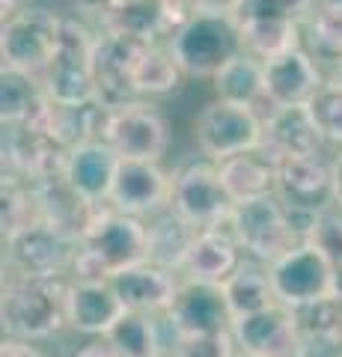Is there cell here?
Wrapping results in <instances>:
<instances>
[{"label": "cell", "instance_id": "16", "mask_svg": "<svg viewBox=\"0 0 342 357\" xmlns=\"http://www.w3.org/2000/svg\"><path fill=\"white\" fill-rule=\"evenodd\" d=\"M316 60L318 57L304 45L265 60V102L271 107H295L310 102L325 84Z\"/></svg>", "mask_w": 342, "mask_h": 357}, {"label": "cell", "instance_id": "3", "mask_svg": "<svg viewBox=\"0 0 342 357\" xmlns=\"http://www.w3.org/2000/svg\"><path fill=\"white\" fill-rule=\"evenodd\" d=\"M176 60L191 77H212L244 51L241 27L233 13H194L170 36Z\"/></svg>", "mask_w": 342, "mask_h": 357}, {"label": "cell", "instance_id": "7", "mask_svg": "<svg viewBox=\"0 0 342 357\" xmlns=\"http://www.w3.org/2000/svg\"><path fill=\"white\" fill-rule=\"evenodd\" d=\"M102 140L119 158L161 161L170 146V126L155 105L134 98L104 110Z\"/></svg>", "mask_w": 342, "mask_h": 357}, {"label": "cell", "instance_id": "40", "mask_svg": "<svg viewBox=\"0 0 342 357\" xmlns=\"http://www.w3.org/2000/svg\"><path fill=\"white\" fill-rule=\"evenodd\" d=\"M78 13H86V15H102V9L110 3V0H72Z\"/></svg>", "mask_w": 342, "mask_h": 357}, {"label": "cell", "instance_id": "28", "mask_svg": "<svg viewBox=\"0 0 342 357\" xmlns=\"http://www.w3.org/2000/svg\"><path fill=\"white\" fill-rule=\"evenodd\" d=\"M146 229H149V259L158 265H167L179 274V265L200 227L185 220L179 211L164 208L146 220Z\"/></svg>", "mask_w": 342, "mask_h": 357}, {"label": "cell", "instance_id": "25", "mask_svg": "<svg viewBox=\"0 0 342 357\" xmlns=\"http://www.w3.org/2000/svg\"><path fill=\"white\" fill-rule=\"evenodd\" d=\"M217 167H220V178H224L226 191L235 203H247V199L277 194L280 161L265 146L250 149V152H238L233 158L217 161Z\"/></svg>", "mask_w": 342, "mask_h": 357}, {"label": "cell", "instance_id": "44", "mask_svg": "<svg viewBox=\"0 0 342 357\" xmlns=\"http://www.w3.org/2000/svg\"><path fill=\"white\" fill-rule=\"evenodd\" d=\"M336 173H339V206H342V161H336Z\"/></svg>", "mask_w": 342, "mask_h": 357}, {"label": "cell", "instance_id": "19", "mask_svg": "<svg viewBox=\"0 0 342 357\" xmlns=\"http://www.w3.org/2000/svg\"><path fill=\"white\" fill-rule=\"evenodd\" d=\"M110 283L123 298V304L134 312H149V316H167V310L173 307L176 292H179L182 277L167 265L158 262H140L131 265L125 271H119L110 277Z\"/></svg>", "mask_w": 342, "mask_h": 357}, {"label": "cell", "instance_id": "23", "mask_svg": "<svg viewBox=\"0 0 342 357\" xmlns=\"http://www.w3.org/2000/svg\"><path fill=\"white\" fill-rule=\"evenodd\" d=\"M116 167H119V155L104 140H86L65 149L63 173L75 191L86 197L90 203H107Z\"/></svg>", "mask_w": 342, "mask_h": 357}, {"label": "cell", "instance_id": "45", "mask_svg": "<svg viewBox=\"0 0 342 357\" xmlns=\"http://www.w3.org/2000/svg\"><path fill=\"white\" fill-rule=\"evenodd\" d=\"M233 357H259V354H253V351H244V349H238Z\"/></svg>", "mask_w": 342, "mask_h": 357}, {"label": "cell", "instance_id": "2", "mask_svg": "<svg viewBox=\"0 0 342 357\" xmlns=\"http://www.w3.org/2000/svg\"><path fill=\"white\" fill-rule=\"evenodd\" d=\"M149 259L146 218H134L116 208H104L93 227L81 236L75 256V280H110L114 274Z\"/></svg>", "mask_w": 342, "mask_h": 357}, {"label": "cell", "instance_id": "10", "mask_svg": "<svg viewBox=\"0 0 342 357\" xmlns=\"http://www.w3.org/2000/svg\"><path fill=\"white\" fill-rule=\"evenodd\" d=\"M78 248H81L78 236L39 218L36 223L15 232L13 238H6V262L9 271H21V274H42V277L72 274Z\"/></svg>", "mask_w": 342, "mask_h": 357}, {"label": "cell", "instance_id": "13", "mask_svg": "<svg viewBox=\"0 0 342 357\" xmlns=\"http://www.w3.org/2000/svg\"><path fill=\"white\" fill-rule=\"evenodd\" d=\"M173 176L164 170L161 161H134L119 158L114 185H110L107 206L134 218H152L170 208Z\"/></svg>", "mask_w": 342, "mask_h": 357}, {"label": "cell", "instance_id": "8", "mask_svg": "<svg viewBox=\"0 0 342 357\" xmlns=\"http://www.w3.org/2000/svg\"><path fill=\"white\" fill-rule=\"evenodd\" d=\"M194 137L205 158L224 161L238 152H250V149L262 146L265 119L256 114V107H250V105H235V102L215 98V102L205 105L200 110V116H196Z\"/></svg>", "mask_w": 342, "mask_h": 357}, {"label": "cell", "instance_id": "4", "mask_svg": "<svg viewBox=\"0 0 342 357\" xmlns=\"http://www.w3.org/2000/svg\"><path fill=\"white\" fill-rule=\"evenodd\" d=\"M95 36L90 27L78 18H63L60 39L54 48L48 66L42 69V84H45L51 102L57 105H93L98 102L93 51Z\"/></svg>", "mask_w": 342, "mask_h": 357}, {"label": "cell", "instance_id": "20", "mask_svg": "<svg viewBox=\"0 0 342 357\" xmlns=\"http://www.w3.org/2000/svg\"><path fill=\"white\" fill-rule=\"evenodd\" d=\"M98 21L102 30L137 42H161L176 33L170 0H110Z\"/></svg>", "mask_w": 342, "mask_h": 357}, {"label": "cell", "instance_id": "39", "mask_svg": "<svg viewBox=\"0 0 342 357\" xmlns=\"http://www.w3.org/2000/svg\"><path fill=\"white\" fill-rule=\"evenodd\" d=\"M187 15L194 13H233L238 0H179Z\"/></svg>", "mask_w": 342, "mask_h": 357}, {"label": "cell", "instance_id": "24", "mask_svg": "<svg viewBox=\"0 0 342 357\" xmlns=\"http://www.w3.org/2000/svg\"><path fill=\"white\" fill-rule=\"evenodd\" d=\"M51 96L42 75L3 66L0 72V116L3 126H42L51 114Z\"/></svg>", "mask_w": 342, "mask_h": 357}, {"label": "cell", "instance_id": "6", "mask_svg": "<svg viewBox=\"0 0 342 357\" xmlns=\"http://www.w3.org/2000/svg\"><path fill=\"white\" fill-rule=\"evenodd\" d=\"M268 274H271V286H274L277 301L292 310L339 295L336 268L310 241L295 244L280 259H274L268 265Z\"/></svg>", "mask_w": 342, "mask_h": 357}, {"label": "cell", "instance_id": "36", "mask_svg": "<svg viewBox=\"0 0 342 357\" xmlns=\"http://www.w3.org/2000/svg\"><path fill=\"white\" fill-rule=\"evenodd\" d=\"M173 345L182 351V357H233L238 351L233 331L200 333V337H179V340H173Z\"/></svg>", "mask_w": 342, "mask_h": 357}, {"label": "cell", "instance_id": "30", "mask_svg": "<svg viewBox=\"0 0 342 357\" xmlns=\"http://www.w3.org/2000/svg\"><path fill=\"white\" fill-rule=\"evenodd\" d=\"M107 340L114 342L119 357H158L167 349V340L161 333L158 316L128 310L114 328L107 331Z\"/></svg>", "mask_w": 342, "mask_h": 357}, {"label": "cell", "instance_id": "21", "mask_svg": "<svg viewBox=\"0 0 342 357\" xmlns=\"http://www.w3.org/2000/svg\"><path fill=\"white\" fill-rule=\"evenodd\" d=\"M128 312L110 280H75L69 295V331L104 337Z\"/></svg>", "mask_w": 342, "mask_h": 357}, {"label": "cell", "instance_id": "31", "mask_svg": "<svg viewBox=\"0 0 342 357\" xmlns=\"http://www.w3.org/2000/svg\"><path fill=\"white\" fill-rule=\"evenodd\" d=\"M297 316V328H301V337L306 342V351L310 345L318 349H336L342 351V298H325L316 301V304L306 307H295Z\"/></svg>", "mask_w": 342, "mask_h": 357}, {"label": "cell", "instance_id": "5", "mask_svg": "<svg viewBox=\"0 0 342 357\" xmlns=\"http://www.w3.org/2000/svg\"><path fill=\"white\" fill-rule=\"evenodd\" d=\"M226 227L233 229V236L241 244L244 256H250V259H256L262 265H271L286 250H292L295 244L306 241L304 229L297 227L295 215L286 208V203L277 194L235 203Z\"/></svg>", "mask_w": 342, "mask_h": 357}, {"label": "cell", "instance_id": "11", "mask_svg": "<svg viewBox=\"0 0 342 357\" xmlns=\"http://www.w3.org/2000/svg\"><path fill=\"white\" fill-rule=\"evenodd\" d=\"M277 197L295 215L316 218L339 206V173L336 164L318 155H297L280 161Z\"/></svg>", "mask_w": 342, "mask_h": 357}, {"label": "cell", "instance_id": "26", "mask_svg": "<svg viewBox=\"0 0 342 357\" xmlns=\"http://www.w3.org/2000/svg\"><path fill=\"white\" fill-rule=\"evenodd\" d=\"M185 77V69L176 60L170 45L146 42L137 54L134 66H131V89L137 98H158L170 96L179 89Z\"/></svg>", "mask_w": 342, "mask_h": 357}, {"label": "cell", "instance_id": "42", "mask_svg": "<svg viewBox=\"0 0 342 357\" xmlns=\"http://www.w3.org/2000/svg\"><path fill=\"white\" fill-rule=\"evenodd\" d=\"M330 84H336V86L342 89V60L334 66V75H330Z\"/></svg>", "mask_w": 342, "mask_h": 357}, {"label": "cell", "instance_id": "18", "mask_svg": "<svg viewBox=\"0 0 342 357\" xmlns=\"http://www.w3.org/2000/svg\"><path fill=\"white\" fill-rule=\"evenodd\" d=\"M244 262V250L235 241L233 229L226 227H205L196 229V236L187 248L185 259L179 265L182 280H205V283H224L226 277L238 271Z\"/></svg>", "mask_w": 342, "mask_h": 357}, {"label": "cell", "instance_id": "35", "mask_svg": "<svg viewBox=\"0 0 342 357\" xmlns=\"http://www.w3.org/2000/svg\"><path fill=\"white\" fill-rule=\"evenodd\" d=\"M306 241L325 253V259L336 268V274L342 277V206H334L316 215L306 232Z\"/></svg>", "mask_w": 342, "mask_h": 357}, {"label": "cell", "instance_id": "14", "mask_svg": "<svg viewBox=\"0 0 342 357\" xmlns=\"http://www.w3.org/2000/svg\"><path fill=\"white\" fill-rule=\"evenodd\" d=\"M164 321L179 337H200V333H220L233 331L235 316L229 310V301L220 283L205 280H182L176 292L173 307L167 310Z\"/></svg>", "mask_w": 342, "mask_h": 357}, {"label": "cell", "instance_id": "15", "mask_svg": "<svg viewBox=\"0 0 342 357\" xmlns=\"http://www.w3.org/2000/svg\"><path fill=\"white\" fill-rule=\"evenodd\" d=\"M238 349L253 351L259 357H304L306 354V342L297 328V316L292 307L286 304H274L265 307L259 312L238 319L233 325Z\"/></svg>", "mask_w": 342, "mask_h": 357}, {"label": "cell", "instance_id": "17", "mask_svg": "<svg viewBox=\"0 0 342 357\" xmlns=\"http://www.w3.org/2000/svg\"><path fill=\"white\" fill-rule=\"evenodd\" d=\"M143 45L146 42L119 36V33H107V30L95 36L93 69H95L98 102L104 107H119L137 98L134 89H131V66H134Z\"/></svg>", "mask_w": 342, "mask_h": 357}, {"label": "cell", "instance_id": "22", "mask_svg": "<svg viewBox=\"0 0 342 357\" xmlns=\"http://www.w3.org/2000/svg\"><path fill=\"white\" fill-rule=\"evenodd\" d=\"M262 146L274 158H297V155H318L325 146V137L313 122V114L306 105L295 107H271L265 116V140Z\"/></svg>", "mask_w": 342, "mask_h": 357}, {"label": "cell", "instance_id": "33", "mask_svg": "<svg viewBox=\"0 0 342 357\" xmlns=\"http://www.w3.org/2000/svg\"><path fill=\"white\" fill-rule=\"evenodd\" d=\"M304 27L316 57L334 63L342 60V0H318Z\"/></svg>", "mask_w": 342, "mask_h": 357}, {"label": "cell", "instance_id": "46", "mask_svg": "<svg viewBox=\"0 0 342 357\" xmlns=\"http://www.w3.org/2000/svg\"><path fill=\"white\" fill-rule=\"evenodd\" d=\"M336 357H342V351H336Z\"/></svg>", "mask_w": 342, "mask_h": 357}, {"label": "cell", "instance_id": "1", "mask_svg": "<svg viewBox=\"0 0 342 357\" xmlns=\"http://www.w3.org/2000/svg\"><path fill=\"white\" fill-rule=\"evenodd\" d=\"M72 274H21L9 271L3 280V328L9 337L51 340L69 328Z\"/></svg>", "mask_w": 342, "mask_h": 357}, {"label": "cell", "instance_id": "27", "mask_svg": "<svg viewBox=\"0 0 342 357\" xmlns=\"http://www.w3.org/2000/svg\"><path fill=\"white\" fill-rule=\"evenodd\" d=\"M212 86L215 98L256 107L265 102V60L253 57L250 51H241L212 77Z\"/></svg>", "mask_w": 342, "mask_h": 357}, {"label": "cell", "instance_id": "41", "mask_svg": "<svg viewBox=\"0 0 342 357\" xmlns=\"http://www.w3.org/2000/svg\"><path fill=\"white\" fill-rule=\"evenodd\" d=\"M24 0H0V13H3V18H9V15H15V13H21V6Z\"/></svg>", "mask_w": 342, "mask_h": 357}, {"label": "cell", "instance_id": "37", "mask_svg": "<svg viewBox=\"0 0 342 357\" xmlns=\"http://www.w3.org/2000/svg\"><path fill=\"white\" fill-rule=\"evenodd\" d=\"M65 357H119V354H116L114 342H110L107 333H104V337H86V342L75 345Z\"/></svg>", "mask_w": 342, "mask_h": 357}, {"label": "cell", "instance_id": "34", "mask_svg": "<svg viewBox=\"0 0 342 357\" xmlns=\"http://www.w3.org/2000/svg\"><path fill=\"white\" fill-rule=\"evenodd\" d=\"M313 114V122L322 131L325 143H334V146H342V89L336 84L325 81L322 89L306 102Z\"/></svg>", "mask_w": 342, "mask_h": 357}, {"label": "cell", "instance_id": "9", "mask_svg": "<svg viewBox=\"0 0 342 357\" xmlns=\"http://www.w3.org/2000/svg\"><path fill=\"white\" fill-rule=\"evenodd\" d=\"M170 208L179 211L185 220H191L194 227H224L235 208V199L229 197L224 178H220L217 161H194L182 167L173 176V197Z\"/></svg>", "mask_w": 342, "mask_h": 357}, {"label": "cell", "instance_id": "43", "mask_svg": "<svg viewBox=\"0 0 342 357\" xmlns=\"http://www.w3.org/2000/svg\"><path fill=\"white\" fill-rule=\"evenodd\" d=\"M158 357H182V351H179V349H176V345L170 342V345H167V349H164V351H161Z\"/></svg>", "mask_w": 342, "mask_h": 357}, {"label": "cell", "instance_id": "29", "mask_svg": "<svg viewBox=\"0 0 342 357\" xmlns=\"http://www.w3.org/2000/svg\"><path fill=\"white\" fill-rule=\"evenodd\" d=\"M224 295L229 301V310H233L235 321L250 316V312H259L265 307H274L277 304V295H274V286H271V274L268 268L253 265V262H241L238 271L233 277H226L224 283Z\"/></svg>", "mask_w": 342, "mask_h": 357}, {"label": "cell", "instance_id": "12", "mask_svg": "<svg viewBox=\"0 0 342 357\" xmlns=\"http://www.w3.org/2000/svg\"><path fill=\"white\" fill-rule=\"evenodd\" d=\"M60 27H63V18L42 6H30V9L24 6L21 13L3 18V30H0V57H3V66L42 75L54 48H57Z\"/></svg>", "mask_w": 342, "mask_h": 357}, {"label": "cell", "instance_id": "38", "mask_svg": "<svg viewBox=\"0 0 342 357\" xmlns=\"http://www.w3.org/2000/svg\"><path fill=\"white\" fill-rule=\"evenodd\" d=\"M0 357H45V351L36 345V340H24V337H9L0 345Z\"/></svg>", "mask_w": 342, "mask_h": 357}, {"label": "cell", "instance_id": "32", "mask_svg": "<svg viewBox=\"0 0 342 357\" xmlns=\"http://www.w3.org/2000/svg\"><path fill=\"white\" fill-rule=\"evenodd\" d=\"M318 0H238L233 15L238 24H292L304 27Z\"/></svg>", "mask_w": 342, "mask_h": 357}]
</instances>
